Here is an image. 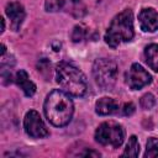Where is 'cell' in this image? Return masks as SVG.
<instances>
[{
	"label": "cell",
	"instance_id": "6da1fadb",
	"mask_svg": "<svg viewBox=\"0 0 158 158\" xmlns=\"http://www.w3.org/2000/svg\"><path fill=\"white\" fill-rule=\"evenodd\" d=\"M43 111L47 120L53 126H67L70 122L74 112V105L70 95L59 89L52 90L44 100Z\"/></svg>",
	"mask_w": 158,
	"mask_h": 158
},
{
	"label": "cell",
	"instance_id": "7a4b0ae2",
	"mask_svg": "<svg viewBox=\"0 0 158 158\" xmlns=\"http://www.w3.org/2000/svg\"><path fill=\"white\" fill-rule=\"evenodd\" d=\"M56 80L63 91L70 96H83L86 93L88 84L84 74L75 65L68 62H60L56 67Z\"/></svg>",
	"mask_w": 158,
	"mask_h": 158
},
{
	"label": "cell",
	"instance_id": "3957f363",
	"mask_svg": "<svg viewBox=\"0 0 158 158\" xmlns=\"http://www.w3.org/2000/svg\"><path fill=\"white\" fill-rule=\"evenodd\" d=\"M133 36V14L132 10L126 9L111 20L104 40L111 48H116L122 42H130Z\"/></svg>",
	"mask_w": 158,
	"mask_h": 158
},
{
	"label": "cell",
	"instance_id": "277c9868",
	"mask_svg": "<svg viewBox=\"0 0 158 158\" xmlns=\"http://www.w3.org/2000/svg\"><path fill=\"white\" fill-rule=\"evenodd\" d=\"M93 75L102 90H111L117 79V65L111 59L99 58L93 64Z\"/></svg>",
	"mask_w": 158,
	"mask_h": 158
},
{
	"label": "cell",
	"instance_id": "5b68a950",
	"mask_svg": "<svg viewBox=\"0 0 158 158\" xmlns=\"http://www.w3.org/2000/svg\"><path fill=\"white\" fill-rule=\"evenodd\" d=\"M95 141L101 146H110L118 148L125 139V131L122 126L115 121H105L99 125L95 131Z\"/></svg>",
	"mask_w": 158,
	"mask_h": 158
},
{
	"label": "cell",
	"instance_id": "8992f818",
	"mask_svg": "<svg viewBox=\"0 0 158 158\" xmlns=\"http://www.w3.org/2000/svg\"><path fill=\"white\" fill-rule=\"evenodd\" d=\"M23 127L26 133L32 138H44L49 136V132L36 110H30L25 115Z\"/></svg>",
	"mask_w": 158,
	"mask_h": 158
},
{
	"label": "cell",
	"instance_id": "52a82bcc",
	"mask_svg": "<svg viewBox=\"0 0 158 158\" xmlns=\"http://www.w3.org/2000/svg\"><path fill=\"white\" fill-rule=\"evenodd\" d=\"M126 84L132 90H139L143 86L152 83L151 74L138 63H133L128 72L126 73Z\"/></svg>",
	"mask_w": 158,
	"mask_h": 158
},
{
	"label": "cell",
	"instance_id": "ba28073f",
	"mask_svg": "<svg viewBox=\"0 0 158 158\" xmlns=\"http://www.w3.org/2000/svg\"><path fill=\"white\" fill-rule=\"evenodd\" d=\"M5 12H6V16L10 19L11 21V27L14 31H19L25 17H26V12H25V9L23 6L17 2V1H12V2H9L5 7Z\"/></svg>",
	"mask_w": 158,
	"mask_h": 158
},
{
	"label": "cell",
	"instance_id": "9c48e42d",
	"mask_svg": "<svg viewBox=\"0 0 158 158\" xmlns=\"http://www.w3.org/2000/svg\"><path fill=\"white\" fill-rule=\"evenodd\" d=\"M141 30L144 32H154L158 30V12L153 7L142 9L138 15Z\"/></svg>",
	"mask_w": 158,
	"mask_h": 158
},
{
	"label": "cell",
	"instance_id": "30bf717a",
	"mask_svg": "<svg viewBox=\"0 0 158 158\" xmlns=\"http://www.w3.org/2000/svg\"><path fill=\"white\" fill-rule=\"evenodd\" d=\"M14 80L22 89V91H23V94L26 96L30 98V96H33L35 95V93H36V85H35L33 81L30 80V77H28V74H27L26 70H23V69L17 70L16 74H15V77H14Z\"/></svg>",
	"mask_w": 158,
	"mask_h": 158
},
{
	"label": "cell",
	"instance_id": "8fae6325",
	"mask_svg": "<svg viewBox=\"0 0 158 158\" xmlns=\"http://www.w3.org/2000/svg\"><path fill=\"white\" fill-rule=\"evenodd\" d=\"M118 109H120L118 102L112 98H106V96L101 98L95 104V111L98 115H101V116L115 114L118 111Z\"/></svg>",
	"mask_w": 158,
	"mask_h": 158
},
{
	"label": "cell",
	"instance_id": "7c38bea8",
	"mask_svg": "<svg viewBox=\"0 0 158 158\" xmlns=\"http://www.w3.org/2000/svg\"><path fill=\"white\" fill-rule=\"evenodd\" d=\"M144 58L151 69L158 72V44L152 43L144 48Z\"/></svg>",
	"mask_w": 158,
	"mask_h": 158
},
{
	"label": "cell",
	"instance_id": "4fadbf2b",
	"mask_svg": "<svg viewBox=\"0 0 158 158\" xmlns=\"http://www.w3.org/2000/svg\"><path fill=\"white\" fill-rule=\"evenodd\" d=\"M139 154V143L137 141V137L135 135H132L128 138V142L126 144V148L123 151V153L121 154V157H128V158H136Z\"/></svg>",
	"mask_w": 158,
	"mask_h": 158
},
{
	"label": "cell",
	"instance_id": "5bb4252c",
	"mask_svg": "<svg viewBox=\"0 0 158 158\" xmlns=\"http://www.w3.org/2000/svg\"><path fill=\"white\" fill-rule=\"evenodd\" d=\"M144 158L149 157V158H153V157H158V139L156 137H149L148 141H147V148H146V152H144Z\"/></svg>",
	"mask_w": 158,
	"mask_h": 158
},
{
	"label": "cell",
	"instance_id": "9a60e30c",
	"mask_svg": "<svg viewBox=\"0 0 158 158\" xmlns=\"http://www.w3.org/2000/svg\"><path fill=\"white\" fill-rule=\"evenodd\" d=\"M86 37V27L84 25H77L72 32V41L73 42H81Z\"/></svg>",
	"mask_w": 158,
	"mask_h": 158
},
{
	"label": "cell",
	"instance_id": "2e32d148",
	"mask_svg": "<svg viewBox=\"0 0 158 158\" xmlns=\"http://www.w3.org/2000/svg\"><path fill=\"white\" fill-rule=\"evenodd\" d=\"M154 104H156V99L151 93L144 94L139 100V105L143 110H151L154 106Z\"/></svg>",
	"mask_w": 158,
	"mask_h": 158
},
{
	"label": "cell",
	"instance_id": "e0dca14e",
	"mask_svg": "<svg viewBox=\"0 0 158 158\" xmlns=\"http://www.w3.org/2000/svg\"><path fill=\"white\" fill-rule=\"evenodd\" d=\"M63 6H64L63 0H46V2H44V9L48 12H56V11L60 10Z\"/></svg>",
	"mask_w": 158,
	"mask_h": 158
},
{
	"label": "cell",
	"instance_id": "ac0fdd59",
	"mask_svg": "<svg viewBox=\"0 0 158 158\" xmlns=\"http://www.w3.org/2000/svg\"><path fill=\"white\" fill-rule=\"evenodd\" d=\"M135 109L136 107H135V105L132 102H126L123 105V107H122V114L125 116H130V115H132L135 112Z\"/></svg>",
	"mask_w": 158,
	"mask_h": 158
},
{
	"label": "cell",
	"instance_id": "d6986e66",
	"mask_svg": "<svg viewBox=\"0 0 158 158\" xmlns=\"http://www.w3.org/2000/svg\"><path fill=\"white\" fill-rule=\"evenodd\" d=\"M1 20V32H4V30H5V20L4 19H0Z\"/></svg>",
	"mask_w": 158,
	"mask_h": 158
}]
</instances>
